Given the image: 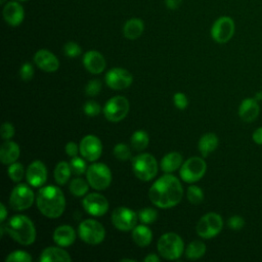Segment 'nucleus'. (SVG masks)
Returning a JSON list of instances; mask_svg holds the SVG:
<instances>
[{
	"mask_svg": "<svg viewBox=\"0 0 262 262\" xmlns=\"http://www.w3.org/2000/svg\"><path fill=\"white\" fill-rule=\"evenodd\" d=\"M254 98H255L257 101H260V100H262V91H258V92L255 94Z\"/></svg>",
	"mask_w": 262,
	"mask_h": 262,
	"instance_id": "603ef678",
	"label": "nucleus"
},
{
	"mask_svg": "<svg viewBox=\"0 0 262 262\" xmlns=\"http://www.w3.org/2000/svg\"><path fill=\"white\" fill-rule=\"evenodd\" d=\"M19 152V147L15 142L5 141L0 148V160L5 165L11 164L17 160Z\"/></svg>",
	"mask_w": 262,
	"mask_h": 262,
	"instance_id": "b1692460",
	"label": "nucleus"
},
{
	"mask_svg": "<svg viewBox=\"0 0 262 262\" xmlns=\"http://www.w3.org/2000/svg\"><path fill=\"white\" fill-rule=\"evenodd\" d=\"M8 176L10 177V179L14 182H18L23 179L24 177V167L20 163L17 162H13L9 165L8 170H7Z\"/></svg>",
	"mask_w": 262,
	"mask_h": 262,
	"instance_id": "473e14b6",
	"label": "nucleus"
},
{
	"mask_svg": "<svg viewBox=\"0 0 262 262\" xmlns=\"http://www.w3.org/2000/svg\"><path fill=\"white\" fill-rule=\"evenodd\" d=\"M157 211L151 209V208H144L139 211L138 217L140 221L144 224H149L152 223L157 219Z\"/></svg>",
	"mask_w": 262,
	"mask_h": 262,
	"instance_id": "c9c22d12",
	"label": "nucleus"
},
{
	"mask_svg": "<svg viewBox=\"0 0 262 262\" xmlns=\"http://www.w3.org/2000/svg\"><path fill=\"white\" fill-rule=\"evenodd\" d=\"M84 67L92 74H100L105 69V59L101 53L95 50L87 51L83 56Z\"/></svg>",
	"mask_w": 262,
	"mask_h": 262,
	"instance_id": "aec40b11",
	"label": "nucleus"
},
{
	"mask_svg": "<svg viewBox=\"0 0 262 262\" xmlns=\"http://www.w3.org/2000/svg\"><path fill=\"white\" fill-rule=\"evenodd\" d=\"M132 238L137 246L143 248L150 244L152 238V233L147 226L137 225L132 230Z\"/></svg>",
	"mask_w": 262,
	"mask_h": 262,
	"instance_id": "a878e982",
	"label": "nucleus"
},
{
	"mask_svg": "<svg viewBox=\"0 0 262 262\" xmlns=\"http://www.w3.org/2000/svg\"><path fill=\"white\" fill-rule=\"evenodd\" d=\"M144 262H160V258L155 254H149L144 258Z\"/></svg>",
	"mask_w": 262,
	"mask_h": 262,
	"instance_id": "8fccbe9b",
	"label": "nucleus"
},
{
	"mask_svg": "<svg viewBox=\"0 0 262 262\" xmlns=\"http://www.w3.org/2000/svg\"><path fill=\"white\" fill-rule=\"evenodd\" d=\"M218 143V137L214 133H206L199 141V150L203 157H207L217 148Z\"/></svg>",
	"mask_w": 262,
	"mask_h": 262,
	"instance_id": "bb28decb",
	"label": "nucleus"
},
{
	"mask_svg": "<svg viewBox=\"0 0 262 262\" xmlns=\"http://www.w3.org/2000/svg\"><path fill=\"white\" fill-rule=\"evenodd\" d=\"M112 222L121 231H129L136 226V213L126 207H118L112 213Z\"/></svg>",
	"mask_w": 262,
	"mask_h": 262,
	"instance_id": "ddd939ff",
	"label": "nucleus"
},
{
	"mask_svg": "<svg viewBox=\"0 0 262 262\" xmlns=\"http://www.w3.org/2000/svg\"><path fill=\"white\" fill-rule=\"evenodd\" d=\"M41 262H70L72 258L63 249L57 247H48L41 253Z\"/></svg>",
	"mask_w": 262,
	"mask_h": 262,
	"instance_id": "5701e85b",
	"label": "nucleus"
},
{
	"mask_svg": "<svg viewBox=\"0 0 262 262\" xmlns=\"http://www.w3.org/2000/svg\"><path fill=\"white\" fill-rule=\"evenodd\" d=\"M76 238L75 230L70 225H60L53 232V241L60 247L71 246Z\"/></svg>",
	"mask_w": 262,
	"mask_h": 262,
	"instance_id": "4be33fe9",
	"label": "nucleus"
},
{
	"mask_svg": "<svg viewBox=\"0 0 262 262\" xmlns=\"http://www.w3.org/2000/svg\"><path fill=\"white\" fill-rule=\"evenodd\" d=\"M16 1H28V0H16Z\"/></svg>",
	"mask_w": 262,
	"mask_h": 262,
	"instance_id": "6e6d98bb",
	"label": "nucleus"
},
{
	"mask_svg": "<svg viewBox=\"0 0 262 262\" xmlns=\"http://www.w3.org/2000/svg\"><path fill=\"white\" fill-rule=\"evenodd\" d=\"M184 249L182 238L174 232L163 234L158 241V251L162 257L168 260L178 259Z\"/></svg>",
	"mask_w": 262,
	"mask_h": 262,
	"instance_id": "20e7f679",
	"label": "nucleus"
},
{
	"mask_svg": "<svg viewBox=\"0 0 262 262\" xmlns=\"http://www.w3.org/2000/svg\"><path fill=\"white\" fill-rule=\"evenodd\" d=\"M36 202L40 212L49 218L59 217L66 208L64 195L62 191L54 185L40 188L37 193Z\"/></svg>",
	"mask_w": 262,
	"mask_h": 262,
	"instance_id": "f03ea898",
	"label": "nucleus"
},
{
	"mask_svg": "<svg viewBox=\"0 0 262 262\" xmlns=\"http://www.w3.org/2000/svg\"><path fill=\"white\" fill-rule=\"evenodd\" d=\"M88 184L82 178H75L70 183V191L76 196H82L88 191Z\"/></svg>",
	"mask_w": 262,
	"mask_h": 262,
	"instance_id": "2f4dec72",
	"label": "nucleus"
},
{
	"mask_svg": "<svg viewBox=\"0 0 262 262\" xmlns=\"http://www.w3.org/2000/svg\"><path fill=\"white\" fill-rule=\"evenodd\" d=\"M86 177L89 185L96 190H103L108 187L112 181L110 168L102 163H94L87 168Z\"/></svg>",
	"mask_w": 262,
	"mask_h": 262,
	"instance_id": "423d86ee",
	"label": "nucleus"
},
{
	"mask_svg": "<svg viewBox=\"0 0 262 262\" xmlns=\"http://www.w3.org/2000/svg\"><path fill=\"white\" fill-rule=\"evenodd\" d=\"M0 133H1V136L3 139H10L13 135H14V127L12 124L8 123V122H5L2 124L1 126V130H0Z\"/></svg>",
	"mask_w": 262,
	"mask_h": 262,
	"instance_id": "a18cd8bd",
	"label": "nucleus"
},
{
	"mask_svg": "<svg viewBox=\"0 0 262 262\" xmlns=\"http://www.w3.org/2000/svg\"><path fill=\"white\" fill-rule=\"evenodd\" d=\"M0 2H1V4H3L5 2V0H0Z\"/></svg>",
	"mask_w": 262,
	"mask_h": 262,
	"instance_id": "5fc2aeb1",
	"label": "nucleus"
},
{
	"mask_svg": "<svg viewBox=\"0 0 262 262\" xmlns=\"http://www.w3.org/2000/svg\"><path fill=\"white\" fill-rule=\"evenodd\" d=\"M234 21L229 16H221L215 20L211 28V36L217 43L228 42L234 34Z\"/></svg>",
	"mask_w": 262,
	"mask_h": 262,
	"instance_id": "f8f14e48",
	"label": "nucleus"
},
{
	"mask_svg": "<svg viewBox=\"0 0 262 262\" xmlns=\"http://www.w3.org/2000/svg\"><path fill=\"white\" fill-rule=\"evenodd\" d=\"M223 226L222 217L217 214L210 212L204 215L196 224V232L201 237L204 238H211L217 235Z\"/></svg>",
	"mask_w": 262,
	"mask_h": 262,
	"instance_id": "6e6552de",
	"label": "nucleus"
},
{
	"mask_svg": "<svg viewBox=\"0 0 262 262\" xmlns=\"http://www.w3.org/2000/svg\"><path fill=\"white\" fill-rule=\"evenodd\" d=\"M105 82L108 87L115 90H122L129 87L132 83V75L125 69L114 68L105 75Z\"/></svg>",
	"mask_w": 262,
	"mask_h": 262,
	"instance_id": "4468645a",
	"label": "nucleus"
},
{
	"mask_svg": "<svg viewBox=\"0 0 262 262\" xmlns=\"http://www.w3.org/2000/svg\"><path fill=\"white\" fill-rule=\"evenodd\" d=\"M80 154L82 157L90 162L96 161L102 151V145L100 140L94 135H86L79 145Z\"/></svg>",
	"mask_w": 262,
	"mask_h": 262,
	"instance_id": "dca6fc26",
	"label": "nucleus"
},
{
	"mask_svg": "<svg viewBox=\"0 0 262 262\" xmlns=\"http://www.w3.org/2000/svg\"><path fill=\"white\" fill-rule=\"evenodd\" d=\"M183 189L180 181L173 175L160 177L150 186L148 196L150 202L159 208L168 209L176 206L182 198Z\"/></svg>",
	"mask_w": 262,
	"mask_h": 262,
	"instance_id": "f257e3e1",
	"label": "nucleus"
},
{
	"mask_svg": "<svg viewBox=\"0 0 262 262\" xmlns=\"http://www.w3.org/2000/svg\"><path fill=\"white\" fill-rule=\"evenodd\" d=\"M34 192L28 185L18 184L10 193L9 204L13 210L21 211L30 208L34 202Z\"/></svg>",
	"mask_w": 262,
	"mask_h": 262,
	"instance_id": "9b49d317",
	"label": "nucleus"
},
{
	"mask_svg": "<svg viewBox=\"0 0 262 262\" xmlns=\"http://www.w3.org/2000/svg\"><path fill=\"white\" fill-rule=\"evenodd\" d=\"M84 112L89 117H95L100 112L99 104L93 100H89L84 105Z\"/></svg>",
	"mask_w": 262,
	"mask_h": 262,
	"instance_id": "79ce46f5",
	"label": "nucleus"
},
{
	"mask_svg": "<svg viewBox=\"0 0 262 262\" xmlns=\"http://www.w3.org/2000/svg\"><path fill=\"white\" fill-rule=\"evenodd\" d=\"M6 262H30L32 261V257L30 256L29 253L21 251V250H16L11 252L6 258Z\"/></svg>",
	"mask_w": 262,
	"mask_h": 262,
	"instance_id": "f704fd0d",
	"label": "nucleus"
},
{
	"mask_svg": "<svg viewBox=\"0 0 262 262\" xmlns=\"http://www.w3.org/2000/svg\"><path fill=\"white\" fill-rule=\"evenodd\" d=\"M207 170L206 162L200 157H192L186 160L180 168V177L185 182H195L200 180Z\"/></svg>",
	"mask_w": 262,
	"mask_h": 262,
	"instance_id": "1a4fd4ad",
	"label": "nucleus"
},
{
	"mask_svg": "<svg viewBox=\"0 0 262 262\" xmlns=\"http://www.w3.org/2000/svg\"><path fill=\"white\" fill-rule=\"evenodd\" d=\"M227 224L232 230H241L245 226V219L238 215H234L227 220Z\"/></svg>",
	"mask_w": 262,
	"mask_h": 262,
	"instance_id": "37998d69",
	"label": "nucleus"
},
{
	"mask_svg": "<svg viewBox=\"0 0 262 262\" xmlns=\"http://www.w3.org/2000/svg\"><path fill=\"white\" fill-rule=\"evenodd\" d=\"M63 51H64V54L68 55L69 57H76L81 54V47L76 42L70 41L64 44Z\"/></svg>",
	"mask_w": 262,
	"mask_h": 262,
	"instance_id": "58836bf2",
	"label": "nucleus"
},
{
	"mask_svg": "<svg viewBox=\"0 0 262 262\" xmlns=\"http://www.w3.org/2000/svg\"><path fill=\"white\" fill-rule=\"evenodd\" d=\"M182 165V157L179 152L172 151L167 154L161 160V169L166 173H171L177 170Z\"/></svg>",
	"mask_w": 262,
	"mask_h": 262,
	"instance_id": "cd10ccee",
	"label": "nucleus"
},
{
	"mask_svg": "<svg viewBox=\"0 0 262 262\" xmlns=\"http://www.w3.org/2000/svg\"><path fill=\"white\" fill-rule=\"evenodd\" d=\"M5 231L20 245H31L36 238V229L32 220L25 215L11 217L6 224H3Z\"/></svg>",
	"mask_w": 262,
	"mask_h": 262,
	"instance_id": "7ed1b4c3",
	"label": "nucleus"
},
{
	"mask_svg": "<svg viewBox=\"0 0 262 262\" xmlns=\"http://www.w3.org/2000/svg\"><path fill=\"white\" fill-rule=\"evenodd\" d=\"M132 170L138 179L151 180L158 172L157 160L150 154L138 155L132 160Z\"/></svg>",
	"mask_w": 262,
	"mask_h": 262,
	"instance_id": "39448f33",
	"label": "nucleus"
},
{
	"mask_svg": "<svg viewBox=\"0 0 262 262\" xmlns=\"http://www.w3.org/2000/svg\"><path fill=\"white\" fill-rule=\"evenodd\" d=\"M129 112V102L124 96H114L110 98L103 107L104 117L111 122L123 120Z\"/></svg>",
	"mask_w": 262,
	"mask_h": 262,
	"instance_id": "9d476101",
	"label": "nucleus"
},
{
	"mask_svg": "<svg viewBox=\"0 0 262 262\" xmlns=\"http://www.w3.org/2000/svg\"><path fill=\"white\" fill-rule=\"evenodd\" d=\"M78 232L80 238L89 245L100 244L105 236L103 226L93 219H86L82 221L79 225Z\"/></svg>",
	"mask_w": 262,
	"mask_h": 262,
	"instance_id": "0eeeda50",
	"label": "nucleus"
},
{
	"mask_svg": "<svg viewBox=\"0 0 262 262\" xmlns=\"http://www.w3.org/2000/svg\"><path fill=\"white\" fill-rule=\"evenodd\" d=\"M114 155L117 159H119L121 161H126L131 157V151H130V148L127 144L118 143L114 147Z\"/></svg>",
	"mask_w": 262,
	"mask_h": 262,
	"instance_id": "e433bc0d",
	"label": "nucleus"
},
{
	"mask_svg": "<svg viewBox=\"0 0 262 262\" xmlns=\"http://www.w3.org/2000/svg\"><path fill=\"white\" fill-rule=\"evenodd\" d=\"M173 100H174V103H175L176 107L179 108V110H184L187 106V103H188L186 95L184 93H181V92L175 93L174 97H173Z\"/></svg>",
	"mask_w": 262,
	"mask_h": 262,
	"instance_id": "c03bdc74",
	"label": "nucleus"
},
{
	"mask_svg": "<svg viewBox=\"0 0 262 262\" xmlns=\"http://www.w3.org/2000/svg\"><path fill=\"white\" fill-rule=\"evenodd\" d=\"M82 205L88 214L96 217L104 215L108 209L107 200L102 194L96 192L87 194L83 199Z\"/></svg>",
	"mask_w": 262,
	"mask_h": 262,
	"instance_id": "2eb2a0df",
	"label": "nucleus"
},
{
	"mask_svg": "<svg viewBox=\"0 0 262 262\" xmlns=\"http://www.w3.org/2000/svg\"><path fill=\"white\" fill-rule=\"evenodd\" d=\"M71 173H72V169L70 164H68L64 161L59 162L54 169V179L58 184L62 185L69 180Z\"/></svg>",
	"mask_w": 262,
	"mask_h": 262,
	"instance_id": "c85d7f7f",
	"label": "nucleus"
},
{
	"mask_svg": "<svg viewBox=\"0 0 262 262\" xmlns=\"http://www.w3.org/2000/svg\"><path fill=\"white\" fill-rule=\"evenodd\" d=\"M259 103L254 97L244 99L238 107V116L246 123L255 121L259 116Z\"/></svg>",
	"mask_w": 262,
	"mask_h": 262,
	"instance_id": "412c9836",
	"label": "nucleus"
},
{
	"mask_svg": "<svg viewBox=\"0 0 262 262\" xmlns=\"http://www.w3.org/2000/svg\"><path fill=\"white\" fill-rule=\"evenodd\" d=\"M144 30V24L140 18H130L123 27V34L127 39L135 40L141 36Z\"/></svg>",
	"mask_w": 262,
	"mask_h": 262,
	"instance_id": "393cba45",
	"label": "nucleus"
},
{
	"mask_svg": "<svg viewBox=\"0 0 262 262\" xmlns=\"http://www.w3.org/2000/svg\"><path fill=\"white\" fill-rule=\"evenodd\" d=\"M204 199V193L203 190L195 185H191L187 189V200L192 204V205H198L202 203Z\"/></svg>",
	"mask_w": 262,
	"mask_h": 262,
	"instance_id": "72a5a7b5",
	"label": "nucleus"
},
{
	"mask_svg": "<svg viewBox=\"0 0 262 262\" xmlns=\"http://www.w3.org/2000/svg\"><path fill=\"white\" fill-rule=\"evenodd\" d=\"M182 0H165V3H166V6L169 8V9H176L180 6Z\"/></svg>",
	"mask_w": 262,
	"mask_h": 262,
	"instance_id": "09e8293b",
	"label": "nucleus"
},
{
	"mask_svg": "<svg viewBox=\"0 0 262 262\" xmlns=\"http://www.w3.org/2000/svg\"><path fill=\"white\" fill-rule=\"evenodd\" d=\"M34 61L37 67L45 72H55L59 67L57 57L46 49H40L34 56Z\"/></svg>",
	"mask_w": 262,
	"mask_h": 262,
	"instance_id": "6ab92c4d",
	"label": "nucleus"
},
{
	"mask_svg": "<svg viewBox=\"0 0 262 262\" xmlns=\"http://www.w3.org/2000/svg\"><path fill=\"white\" fill-rule=\"evenodd\" d=\"M206 253V245L201 241L191 242L185 250V257L188 259H199Z\"/></svg>",
	"mask_w": 262,
	"mask_h": 262,
	"instance_id": "c756f323",
	"label": "nucleus"
},
{
	"mask_svg": "<svg viewBox=\"0 0 262 262\" xmlns=\"http://www.w3.org/2000/svg\"><path fill=\"white\" fill-rule=\"evenodd\" d=\"M121 261H122V262H123V261H131V262H134L135 260H133V259H122Z\"/></svg>",
	"mask_w": 262,
	"mask_h": 262,
	"instance_id": "864d4df0",
	"label": "nucleus"
},
{
	"mask_svg": "<svg viewBox=\"0 0 262 262\" xmlns=\"http://www.w3.org/2000/svg\"><path fill=\"white\" fill-rule=\"evenodd\" d=\"M72 172L76 175H81L86 171V163L83 159L79 158V157H73L70 163Z\"/></svg>",
	"mask_w": 262,
	"mask_h": 262,
	"instance_id": "4c0bfd02",
	"label": "nucleus"
},
{
	"mask_svg": "<svg viewBox=\"0 0 262 262\" xmlns=\"http://www.w3.org/2000/svg\"><path fill=\"white\" fill-rule=\"evenodd\" d=\"M0 209H1V212H0V220H1V223H3V221L5 220L6 216H7V211H6V208L3 204H0Z\"/></svg>",
	"mask_w": 262,
	"mask_h": 262,
	"instance_id": "3c124183",
	"label": "nucleus"
},
{
	"mask_svg": "<svg viewBox=\"0 0 262 262\" xmlns=\"http://www.w3.org/2000/svg\"><path fill=\"white\" fill-rule=\"evenodd\" d=\"M4 20L11 27L19 26L25 17V11L18 1H10L3 8Z\"/></svg>",
	"mask_w": 262,
	"mask_h": 262,
	"instance_id": "a211bd4d",
	"label": "nucleus"
},
{
	"mask_svg": "<svg viewBox=\"0 0 262 262\" xmlns=\"http://www.w3.org/2000/svg\"><path fill=\"white\" fill-rule=\"evenodd\" d=\"M252 138H253V140H254L255 143L262 145V127L257 128V129L253 132Z\"/></svg>",
	"mask_w": 262,
	"mask_h": 262,
	"instance_id": "de8ad7c7",
	"label": "nucleus"
},
{
	"mask_svg": "<svg viewBox=\"0 0 262 262\" xmlns=\"http://www.w3.org/2000/svg\"><path fill=\"white\" fill-rule=\"evenodd\" d=\"M101 90V83L98 80H91L88 82L85 88V92L88 96H95Z\"/></svg>",
	"mask_w": 262,
	"mask_h": 262,
	"instance_id": "ea45409f",
	"label": "nucleus"
},
{
	"mask_svg": "<svg viewBox=\"0 0 262 262\" xmlns=\"http://www.w3.org/2000/svg\"><path fill=\"white\" fill-rule=\"evenodd\" d=\"M19 75H20V78L23 81H25V82L30 81L34 76V69L32 67V64L30 62L23 63L20 71H19Z\"/></svg>",
	"mask_w": 262,
	"mask_h": 262,
	"instance_id": "a19ab883",
	"label": "nucleus"
},
{
	"mask_svg": "<svg viewBox=\"0 0 262 262\" xmlns=\"http://www.w3.org/2000/svg\"><path fill=\"white\" fill-rule=\"evenodd\" d=\"M78 151H80V148L79 146L75 143V142H69L67 143L66 145V152L68 154V156L70 157H76L78 155Z\"/></svg>",
	"mask_w": 262,
	"mask_h": 262,
	"instance_id": "49530a36",
	"label": "nucleus"
},
{
	"mask_svg": "<svg viewBox=\"0 0 262 262\" xmlns=\"http://www.w3.org/2000/svg\"><path fill=\"white\" fill-rule=\"evenodd\" d=\"M26 177L32 186L38 187L43 185L47 179V170L45 165L41 161L32 162L27 169Z\"/></svg>",
	"mask_w": 262,
	"mask_h": 262,
	"instance_id": "f3484780",
	"label": "nucleus"
},
{
	"mask_svg": "<svg viewBox=\"0 0 262 262\" xmlns=\"http://www.w3.org/2000/svg\"><path fill=\"white\" fill-rule=\"evenodd\" d=\"M148 144V135L143 130L135 131L131 136V145L135 150H142Z\"/></svg>",
	"mask_w": 262,
	"mask_h": 262,
	"instance_id": "7c9ffc66",
	"label": "nucleus"
}]
</instances>
